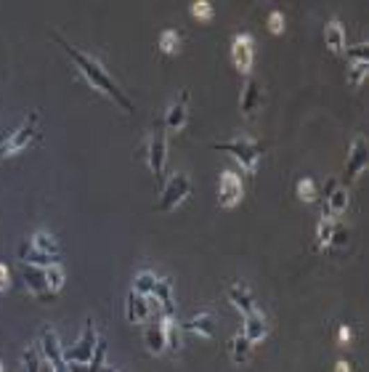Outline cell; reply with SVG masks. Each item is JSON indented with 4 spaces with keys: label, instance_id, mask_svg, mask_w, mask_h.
<instances>
[{
    "label": "cell",
    "instance_id": "1",
    "mask_svg": "<svg viewBox=\"0 0 369 372\" xmlns=\"http://www.w3.org/2000/svg\"><path fill=\"white\" fill-rule=\"evenodd\" d=\"M54 40H56V43H59L61 48H64V54H67V56H69V59L74 61V67L80 70V74H83V77L88 80L93 88H99V90L104 93V96H109V99H112V102H115V104H117L120 109H122V112L133 115V109H136L133 102H131V99L125 96V90H122V88L117 86V80H115L112 74L106 72V67H104L101 61H96L93 56H88V54H83L80 48L69 45L67 40H64V38H59V35H54Z\"/></svg>",
    "mask_w": 369,
    "mask_h": 372
},
{
    "label": "cell",
    "instance_id": "2",
    "mask_svg": "<svg viewBox=\"0 0 369 372\" xmlns=\"http://www.w3.org/2000/svg\"><path fill=\"white\" fill-rule=\"evenodd\" d=\"M213 149L218 152H226L231 154L236 163L242 165L247 173H255L258 170V163L263 157V144L255 141V138H234V141H221V144H213Z\"/></svg>",
    "mask_w": 369,
    "mask_h": 372
},
{
    "label": "cell",
    "instance_id": "3",
    "mask_svg": "<svg viewBox=\"0 0 369 372\" xmlns=\"http://www.w3.org/2000/svg\"><path fill=\"white\" fill-rule=\"evenodd\" d=\"M38 122H40V115H38V112H30V118L24 120L14 134L6 136V141L0 144V160H3V157H11L16 152H22L24 147H30L32 141L38 138Z\"/></svg>",
    "mask_w": 369,
    "mask_h": 372
},
{
    "label": "cell",
    "instance_id": "4",
    "mask_svg": "<svg viewBox=\"0 0 369 372\" xmlns=\"http://www.w3.org/2000/svg\"><path fill=\"white\" fill-rule=\"evenodd\" d=\"M96 346H99V330H96V322L88 319V322H85V330H83V335H80V341L74 343L72 348L64 351L67 364H80V367H85L90 359H93Z\"/></svg>",
    "mask_w": 369,
    "mask_h": 372
},
{
    "label": "cell",
    "instance_id": "5",
    "mask_svg": "<svg viewBox=\"0 0 369 372\" xmlns=\"http://www.w3.org/2000/svg\"><path fill=\"white\" fill-rule=\"evenodd\" d=\"M189 194H192V184H189V179H186L183 173H176L173 179L165 181L163 194H160V202H157V210H160V213H167V210L178 208Z\"/></svg>",
    "mask_w": 369,
    "mask_h": 372
},
{
    "label": "cell",
    "instance_id": "6",
    "mask_svg": "<svg viewBox=\"0 0 369 372\" xmlns=\"http://www.w3.org/2000/svg\"><path fill=\"white\" fill-rule=\"evenodd\" d=\"M147 160H149V168H151V173H154V179L163 184V179H165V163H167V136H165L163 125H157V128H154V134L149 136Z\"/></svg>",
    "mask_w": 369,
    "mask_h": 372
},
{
    "label": "cell",
    "instance_id": "7",
    "mask_svg": "<svg viewBox=\"0 0 369 372\" xmlns=\"http://www.w3.org/2000/svg\"><path fill=\"white\" fill-rule=\"evenodd\" d=\"M40 354L45 357L51 372H72V367H69L67 359H64V348H61L59 335H56L54 327L43 330V335H40Z\"/></svg>",
    "mask_w": 369,
    "mask_h": 372
},
{
    "label": "cell",
    "instance_id": "8",
    "mask_svg": "<svg viewBox=\"0 0 369 372\" xmlns=\"http://www.w3.org/2000/svg\"><path fill=\"white\" fill-rule=\"evenodd\" d=\"M252 54H255V40H252V35L242 32V35H236L234 40H231V61H234V67L239 72H250Z\"/></svg>",
    "mask_w": 369,
    "mask_h": 372
},
{
    "label": "cell",
    "instance_id": "9",
    "mask_svg": "<svg viewBox=\"0 0 369 372\" xmlns=\"http://www.w3.org/2000/svg\"><path fill=\"white\" fill-rule=\"evenodd\" d=\"M242 200V179L234 170H223L221 184H218V205L221 208H234Z\"/></svg>",
    "mask_w": 369,
    "mask_h": 372
},
{
    "label": "cell",
    "instance_id": "10",
    "mask_svg": "<svg viewBox=\"0 0 369 372\" xmlns=\"http://www.w3.org/2000/svg\"><path fill=\"white\" fill-rule=\"evenodd\" d=\"M369 163V149H367V138L359 136L351 144V152H348V160H345V181H354L361 170H367Z\"/></svg>",
    "mask_w": 369,
    "mask_h": 372
},
{
    "label": "cell",
    "instance_id": "11",
    "mask_svg": "<svg viewBox=\"0 0 369 372\" xmlns=\"http://www.w3.org/2000/svg\"><path fill=\"white\" fill-rule=\"evenodd\" d=\"M186 112H189V90H181L178 99L165 112V120H163L165 131H181L186 125Z\"/></svg>",
    "mask_w": 369,
    "mask_h": 372
},
{
    "label": "cell",
    "instance_id": "12",
    "mask_svg": "<svg viewBox=\"0 0 369 372\" xmlns=\"http://www.w3.org/2000/svg\"><path fill=\"white\" fill-rule=\"evenodd\" d=\"M149 316H151L149 298L138 296L136 290H131L128 298H125V319H128L131 325H144V322H149Z\"/></svg>",
    "mask_w": 369,
    "mask_h": 372
},
{
    "label": "cell",
    "instance_id": "13",
    "mask_svg": "<svg viewBox=\"0 0 369 372\" xmlns=\"http://www.w3.org/2000/svg\"><path fill=\"white\" fill-rule=\"evenodd\" d=\"M325 202H327V210H329V216L345 213V210H348V205H351L348 189H345V186H340L335 179H329V181H327V186H325Z\"/></svg>",
    "mask_w": 369,
    "mask_h": 372
},
{
    "label": "cell",
    "instance_id": "14",
    "mask_svg": "<svg viewBox=\"0 0 369 372\" xmlns=\"http://www.w3.org/2000/svg\"><path fill=\"white\" fill-rule=\"evenodd\" d=\"M181 330H189V332H197V335H202V338H207V341H215V314L213 312H199L194 314L192 319H186L183 325H181Z\"/></svg>",
    "mask_w": 369,
    "mask_h": 372
},
{
    "label": "cell",
    "instance_id": "15",
    "mask_svg": "<svg viewBox=\"0 0 369 372\" xmlns=\"http://www.w3.org/2000/svg\"><path fill=\"white\" fill-rule=\"evenodd\" d=\"M22 277H24V282H27V287H30V293L38 298V300H51V298H54V293L48 290V282H45V277H43V268L22 264Z\"/></svg>",
    "mask_w": 369,
    "mask_h": 372
},
{
    "label": "cell",
    "instance_id": "16",
    "mask_svg": "<svg viewBox=\"0 0 369 372\" xmlns=\"http://www.w3.org/2000/svg\"><path fill=\"white\" fill-rule=\"evenodd\" d=\"M245 338L250 343H261V341H266V335H268V322H266V316L261 312H255V314H247L245 316V332H242Z\"/></svg>",
    "mask_w": 369,
    "mask_h": 372
},
{
    "label": "cell",
    "instance_id": "17",
    "mask_svg": "<svg viewBox=\"0 0 369 372\" xmlns=\"http://www.w3.org/2000/svg\"><path fill=\"white\" fill-rule=\"evenodd\" d=\"M16 255H19V261H22V264H27V266L45 268V266H54V264H56V258H54V255L40 253V250H35V248L27 245V242H22V245H19Z\"/></svg>",
    "mask_w": 369,
    "mask_h": 372
},
{
    "label": "cell",
    "instance_id": "18",
    "mask_svg": "<svg viewBox=\"0 0 369 372\" xmlns=\"http://www.w3.org/2000/svg\"><path fill=\"white\" fill-rule=\"evenodd\" d=\"M157 300V306L163 309V314H167V316H176V303H173V284L167 282V280H157V284H154V290H151V296Z\"/></svg>",
    "mask_w": 369,
    "mask_h": 372
},
{
    "label": "cell",
    "instance_id": "19",
    "mask_svg": "<svg viewBox=\"0 0 369 372\" xmlns=\"http://www.w3.org/2000/svg\"><path fill=\"white\" fill-rule=\"evenodd\" d=\"M258 106H261V83L250 77V80L245 83V93H242L239 109H242V115H245V118H252Z\"/></svg>",
    "mask_w": 369,
    "mask_h": 372
},
{
    "label": "cell",
    "instance_id": "20",
    "mask_svg": "<svg viewBox=\"0 0 369 372\" xmlns=\"http://www.w3.org/2000/svg\"><path fill=\"white\" fill-rule=\"evenodd\" d=\"M229 300H231L236 309L242 312V316L258 312V309H255V298H252L250 287H245V284H231V290H229Z\"/></svg>",
    "mask_w": 369,
    "mask_h": 372
},
{
    "label": "cell",
    "instance_id": "21",
    "mask_svg": "<svg viewBox=\"0 0 369 372\" xmlns=\"http://www.w3.org/2000/svg\"><path fill=\"white\" fill-rule=\"evenodd\" d=\"M325 43L332 54H343V51H345V30H343L340 19H329V22H327Z\"/></svg>",
    "mask_w": 369,
    "mask_h": 372
},
{
    "label": "cell",
    "instance_id": "22",
    "mask_svg": "<svg viewBox=\"0 0 369 372\" xmlns=\"http://www.w3.org/2000/svg\"><path fill=\"white\" fill-rule=\"evenodd\" d=\"M160 327H163V335H165V348L178 351V348H181V325L176 322V316H167V314H163V322H160Z\"/></svg>",
    "mask_w": 369,
    "mask_h": 372
},
{
    "label": "cell",
    "instance_id": "23",
    "mask_svg": "<svg viewBox=\"0 0 369 372\" xmlns=\"http://www.w3.org/2000/svg\"><path fill=\"white\" fill-rule=\"evenodd\" d=\"M335 218L332 216H322L319 226H316V250H327L332 248V234H335Z\"/></svg>",
    "mask_w": 369,
    "mask_h": 372
},
{
    "label": "cell",
    "instance_id": "24",
    "mask_svg": "<svg viewBox=\"0 0 369 372\" xmlns=\"http://www.w3.org/2000/svg\"><path fill=\"white\" fill-rule=\"evenodd\" d=\"M30 245L35 250H40V253H45V255H54V258H59V253H61L59 242L51 237V234H45V232H38V234L32 237Z\"/></svg>",
    "mask_w": 369,
    "mask_h": 372
},
{
    "label": "cell",
    "instance_id": "25",
    "mask_svg": "<svg viewBox=\"0 0 369 372\" xmlns=\"http://www.w3.org/2000/svg\"><path fill=\"white\" fill-rule=\"evenodd\" d=\"M43 277L45 282H48V290L56 296V293H61V287H64V282H67V274H64V268L59 266V264H54V266H45L43 268Z\"/></svg>",
    "mask_w": 369,
    "mask_h": 372
},
{
    "label": "cell",
    "instance_id": "26",
    "mask_svg": "<svg viewBox=\"0 0 369 372\" xmlns=\"http://www.w3.org/2000/svg\"><path fill=\"white\" fill-rule=\"evenodd\" d=\"M250 346L252 343L239 332L231 338V359H234L236 364H247V359H250Z\"/></svg>",
    "mask_w": 369,
    "mask_h": 372
},
{
    "label": "cell",
    "instance_id": "27",
    "mask_svg": "<svg viewBox=\"0 0 369 372\" xmlns=\"http://www.w3.org/2000/svg\"><path fill=\"white\" fill-rule=\"evenodd\" d=\"M157 274L154 271H138L133 280V290L138 293V296H151V290H154V284H157Z\"/></svg>",
    "mask_w": 369,
    "mask_h": 372
},
{
    "label": "cell",
    "instance_id": "28",
    "mask_svg": "<svg viewBox=\"0 0 369 372\" xmlns=\"http://www.w3.org/2000/svg\"><path fill=\"white\" fill-rule=\"evenodd\" d=\"M157 45H160V51H163V54L173 56V54H178V48H181V32L178 30H163L160 32Z\"/></svg>",
    "mask_w": 369,
    "mask_h": 372
},
{
    "label": "cell",
    "instance_id": "29",
    "mask_svg": "<svg viewBox=\"0 0 369 372\" xmlns=\"http://www.w3.org/2000/svg\"><path fill=\"white\" fill-rule=\"evenodd\" d=\"M144 343H147V348L151 351V354H163L165 351L163 327H160V325H151V327L144 332Z\"/></svg>",
    "mask_w": 369,
    "mask_h": 372
},
{
    "label": "cell",
    "instance_id": "30",
    "mask_svg": "<svg viewBox=\"0 0 369 372\" xmlns=\"http://www.w3.org/2000/svg\"><path fill=\"white\" fill-rule=\"evenodd\" d=\"M367 72H369V61H351V72H348V83L359 88L364 80H367Z\"/></svg>",
    "mask_w": 369,
    "mask_h": 372
},
{
    "label": "cell",
    "instance_id": "31",
    "mask_svg": "<svg viewBox=\"0 0 369 372\" xmlns=\"http://www.w3.org/2000/svg\"><path fill=\"white\" fill-rule=\"evenodd\" d=\"M297 197L303 200V202H313L316 197H319V189H316V181L313 179H300L297 181Z\"/></svg>",
    "mask_w": 369,
    "mask_h": 372
},
{
    "label": "cell",
    "instance_id": "32",
    "mask_svg": "<svg viewBox=\"0 0 369 372\" xmlns=\"http://www.w3.org/2000/svg\"><path fill=\"white\" fill-rule=\"evenodd\" d=\"M22 372H40V348H27L22 354Z\"/></svg>",
    "mask_w": 369,
    "mask_h": 372
},
{
    "label": "cell",
    "instance_id": "33",
    "mask_svg": "<svg viewBox=\"0 0 369 372\" xmlns=\"http://www.w3.org/2000/svg\"><path fill=\"white\" fill-rule=\"evenodd\" d=\"M104 357H106V341H104V338H99V346H96L93 359L88 362V370H85V372H101L104 370Z\"/></svg>",
    "mask_w": 369,
    "mask_h": 372
},
{
    "label": "cell",
    "instance_id": "34",
    "mask_svg": "<svg viewBox=\"0 0 369 372\" xmlns=\"http://www.w3.org/2000/svg\"><path fill=\"white\" fill-rule=\"evenodd\" d=\"M345 56L351 61H369V45L361 43V45H356V48H348Z\"/></svg>",
    "mask_w": 369,
    "mask_h": 372
},
{
    "label": "cell",
    "instance_id": "35",
    "mask_svg": "<svg viewBox=\"0 0 369 372\" xmlns=\"http://www.w3.org/2000/svg\"><path fill=\"white\" fill-rule=\"evenodd\" d=\"M268 30L274 32V35L284 32V16H281V11H271L268 14Z\"/></svg>",
    "mask_w": 369,
    "mask_h": 372
},
{
    "label": "cell",
    "instance_id": "36",
    "mask_svg": "<svg viewBox=\"0 0 369 372\" xmlns=\"http://www.w3.org/2000/svg\"><path fill=\"white\" fill-rule=\"evenodd\" d=\"M332 245H335V248H345V245H348V229H345V226H340V223H335V234H332Z\"/></svg>",
    "mask_w": 369,
    "mask_h": 372
},
{
    "label": "cell",
    "instance_id": "37",
    "mask_svg": "<svg viewBox=\"0 0 369 372\" xmlns=\"http://www.w3.org/2000/svg\"><path fill=\"white\" fill-rule=\"evenodd\" d=\"M192 14L197 16V19H210V16H213V6H210L207 0H202V3H194Z\"/></svg>",
    "mask_w": 369,
    "mask_h": 372
},
{
    "label": "cell",
    "instance_id": "38",
    "mask_svg": "<svg viewBox=\"0 0 369 372\" xmlns=\"http://www.w3.org/2000/svg\"><path fill=\"white\" fill-rule=\"evenodd\" d=\"M11 287V274H8V266L0 264V293H6Z\"/></svg>",
    "mask_w": 369,
    "mask_h": 372
},
{
    "label": "cell",
    "instance_id": "39",
    "mask_svg": "<svg viewBox=\"0 0 369 372\" xmlns=\"http://www.w3.org/2000/svg\"><path fill=\"white\" fill-rule=\"evenodd\" d=\"M335 372H351V364L345 359H340L338 364H335Z\"/></svg>",
    "mask_w": 369,
    "mask_h": 372
},
{
    "label": "cell",
    "instance_id": "40",
    "mask_svg": "<svg viewBox=\"0 0 369 372\" xmlns=\"http://www.w3.org/2000/svg\"><path fill=\"white\" fill-rule=\"evenodd\" d=\"M340 341L343 343L351 341V327H340Z\"/></svg>",
    "mask_w": 369,
    "mask_h": 372
},
{
    "label": "cell",
    "instance_id": "41",
    "mask_svg": "<svg viewBox=\"0 0 369 372\" xmlns=\"http://www.w3.org/2000/svg\"><path fill=\"white\" fill-rule=\"evenodd\" d=\"M101 372H115V370H101Z\"/></svg>",
    "mask_w": 369,
    "mask_h": 372
},
{
    "label": "cell",
    "instance_id": "42",
    "mask_svg": "<svg viewBox=\"0 0 369 372\" xmlns=\"http://www.w3.org/2000/svg\"><path fill=\"white\" fill-rule=\"evenodd\" d=\"M0 372H3V364H0Z\"/></svg>",
    "mask_w": 369,
    "mask_h": 372
},
{
    "label": "cell",
    "instance_id": "43",
    "mask_svg": "<svg viewBox=\"0 0 369 372\" xmlns=\"http://www.w3.org/2000/svg\"><path fill=\"white\" fill-rule=\"evenodd\" d=\"M0 138H3V136H0Z\"/></svg>",
    "mask_w": 369,
    "mask_h": 372
}]
</instances>
